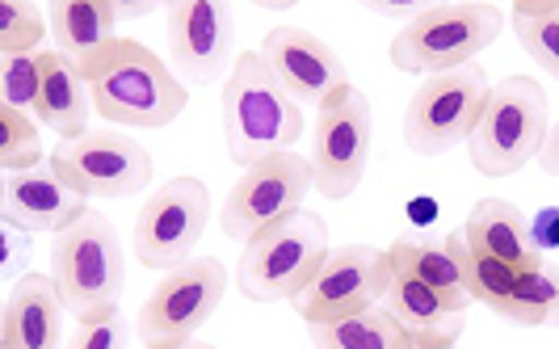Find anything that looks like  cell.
<instances>
[{
    "mask_svg": "<svg viewBox=\"0 0 559 349\" xmlns=\"http://www.w3.org/2000/svg\"><path fill=\"white\" fill-rule=\"evenodd\" d=\"M224 147L231 165H252L270 152H286L304 140V106L274 81L261 51L231 59L219 97Z\"/></svg>",
    "mask_w": 559,
    "mask_h": 349,
    "instance_id": "6da1fadb",
    "label": "cell"
},
{
    "mask_svg": "<svg viewBox=\"0 0 559 349\" xmlns=\"http://www.w3.org/2000/svg\"><path fill=\"white\" fill-rule=\"evenodd\" d=\"M88 93L97 115L131 131L168 127L190 106V88L173 76V68L131 38H118L110 59L88 76Z\"/></svg>",
    "mask_w": 559,
    "mask_h": 349,
    "instance_id": "7a4b0ae2",
    "label": "cell"
},
{
    "mask_svg": "<svg viewBox=\"0 0 559 349\" xmlns=\"http://www.w3.org/2000/svg\"><path fill=\"white\" fill-rule=\"evenodd\" d=\"M329 257V224L295 206L261 232H252L236 262V287L252 303H290L308 287V278Z\"/></svg>",
    "mask_w": 559,
    "mask_h": 349,
    "instance_id": "3957f363",
    "label": "cell"
},
{
    "mask_svg": "<svg viewBox=\"0 0 559 349\" xmlns=\"http://www.w3.org/2000/svg\"><path fill=\"white\" fill-rule=\"evenodd\" d=\"M551 131L547 93L534 76H509L488 85L472 135L463 140L467 156L484 177H513L534 160L543 135Z\"/></svg>",
    "mask_w": 559,
    "mask_h": 349,
    "instance_id": "277c9868",
    "label": "cell"
},
{
    "mask_svg": "<svg viewBox=\"0 0 559 349\" xmlns=\"http://www.w3.org/2000/svg\"><path fill=\"white\" fill-rule=\"evenodd\" d=\"M51 278L63 294V312H72L76 321L102 308H118L127 291V253L106 215L84 210L81 219L56 232Z\"/></svg>",
    "mask_w": 559,
    "mask_h": 349,
    "instance_id": "5b68a950",
    "label": "cell"
},
{
    "mask_svg": "<svg viewBox=\"0 0 559 349\" xmlns=\"http://www.w3.org/2000/svg\"><path fill=\"white\" fill-rule=\"evenodd\" d=\"M501 9L488 0H442L408 17V26L392 38V63L400 72H442L454 63H467L488 51L501 38Z\"/></svg>",
    "mask_w": 559,
    "mask_h": 349,
    "instance_id": "8992f818",
    "label": "cell"
},
{
    "mask_svg": "<svg viewBox=\"0 0 559 349\" xmlns=\"http://www.w3.org/2000/svg\"><path fill=\"white\" fill-rule=\"evenodd\" d=\"M488 72L476 59L429 72L404 110V147L413 156H447L472 135L479 106L488 97Z\"/></svg>",
    "mask_w": 559,
    "mask_h": 349,
    "instance_id": "52a82bcc",
    "label": "cell"
},
{
    "mask_svg": "<svg viewBox=\"0 0 559 349\" xmlns=\"http://www.w3.org/2000/svg\"><path fill=\"white\" fill-rule=\"evenodd\" d=\"M370 140H374L370 97L349 81L333 101L320 106L316 118V140L308 156L311 190H320L329 203L354 198L370 165Z\"/></svg>",
    "mask_w": 559,
    "mask_h": 349,
    "instance_id": "ba28073f",
    "label": "cell"
},
{
    "mask_svg": "<svg viewBox=\"0 0 559 349\" xmlns=\"http://www.w3.org/2000/svg\"><path fill=\"white\" fill-rule=\"evenodd\" d=\"M227 294V269L215 257H186L165 269L140 308V337L147 346H190Z\"/></svg>",
    "mask_w": 559,
    "mask_h": 349,
    "instance_id": "9c48e42d",
    "label": "cell"
},
{
    "mask_svg": "<svg viewBox=\"0 0 559 349\" xmlns=\"http://www.w3.org/2000/svg\"><path fill=\"white\" fill-rule=\"evenodd\" d=\"M47 169L84 198H131L152 185L156 173L147 147L127 140L122 131H81L72 140H59Z\"/></svg>",
    "mask_w": 559,
    "mask_h": 349,
    "instance_id": "30bf717a",
    "label": "cell"
},
{
    "mask_svg": "<svg viewBox=\"0 0 559 349\" xmlns=\"http://www.w3.org/2000/svg\"><path fill=\"white\" fill-rule=\"evenodd\" d=\"M206 224H211V190L198 177H173L140 210L131 249L147 269L165 274L186 257H194Z\"/></svg>",
    "mask_w": 559,
    "mask_h": 349,
    "instance_id": "8fae6325",
    "label": "cell"
},
{
    "mask_svg": "<svg viewBox=\"0 0 559 349\" xmlns=\"http://www.w3.org/2000/svg\"><path fill=\"white\" fill-rule=\"evenodd\" d=\"M311 194V165L295 152H270L261 160L245 165L240 181L231 185L224 198V236L227 240H249L265 224H274L282 215H290L295 206H304Z\"/></svg>",
    "mask_w": 559,
    "mask_h": 349,
    "instance_id": "7c38bea8",
    "label": "cell"
},
{
    "mask_svg": "<svg viewBox=\"0 0 559 349\" xmlns=\"http://www.w3.org/2000/svg\"><path fill=\"white\" fill-rule=\"evenodd\" d=\"M168 13V68L181 85H219L231 68L236 17L227 0H173Z\"/></svg>",
    "mask_w": 559,
    "mask_h": 349,
    "instance_id": "4fadbf2b",
    "label": "cell"
},
{
    "mask_svg": "<svg viewBox=\"0 0 559 349\" xmlns=\"http://www.w3.org/2000/svg\"><path fill=\"white\" fill-rule=\"evenodd\" d=\"M383 262L388 253L374 244H345L329 253L320 269L308 278V287L295 294V312L308 324H324L336 316H349L358 308H370L383 287Z\"/></svg>",
    "mask_w": 559,
    "mask_h": 349,
    "instance_id": "5bb4252c",
    "label": "cell"
},
{
    "mask_svg": "<svg viewBox=\"0 0 559 349\" xmlns=\"http://www.w3.org/2000/svg\"><path fill=\"white\" fill-rule=\"evenodd\" d=\"M383 287H379V308L392 312L395 324L413 337V349H447L463 337L467 328V308L450 294L433 291L429 282H420L417 274H408L392 257V249H383Z\"/></svg>",
    "mask_w": 559,
    "mask_h": 349,
    "instance_id": "9a60e30c",
    "label": "cell"
},
{
    "mask_svg": "<svg viewBox=\"0 0 559 349\" xmlns=\"http://www.w3.org/2000/svg\"><path fill=\"white\" fill-rule=\"evenodd\" d=\"M261 59L274 72V81L299 106H316L320 110L324 101H333L336 93L349 85V72H345L341 56H336L324 38H316L311 29H299V26L270 29L265 43H261Z\"/></svg>",
    "mask_w": 559,
    "mask_h": 349,
    "instance_id": "2e32d148",
    "label": "cell"
},
{
    "mask_svg": "<svg viewBox=\"0 0 559 349\" xmlns=\"http://www.w3.org/2000/svg\"><path fill=\"white\" fill-rule=\"evenodd\" d=\"M88 210V198L76 194L51 169H13L0 177V219L22 232H63Z\"/></svg>",
    "mask_w": 559,
    "mask_h": 349,
    "instance_id": "e0dca14e",
    "label": "cell"
},
{
    "mask_svg": "<svg viewBox=\"0 0 559 349\" xmlns=\"http://www.w3.org/2000/svg\"><path fill=\"white\" fill-rule=\"evenodd\" d=\"M47 38L56 43L51 51L72 59L88 81L118 47V17L110 0H47Z\"/></svg>",
    "mask_w": 559,
    "mask_h": 349,
    "instance_id": "ac0fdd59",
    "label": "cell"
},
{
    "mask_svg": "<svg viewBox=\"0 0 559 349\" xmlns=\"http://www.w3.org/2000/svg\"><path fill=\"white\" fill-rule=\"evenodd\" d=\"M38 101H34V122L56 131L59 140H72L88 131V110H93V93L88 81L76 72L72 59L59 51H38Z\"/></svg>",
    "mask_w": 559,
    "mask_h": 349,
    "instance_id": "d6986e66",
    "label": "cell"
},
{
    "mask_svg": "<svg viewBox=\"0 0 559 349\" xmlns=\"http://www.w3.org/2000/svg\"><path fill=\"white\" fill-rule=\"evenodd\" d=\"M63 328V294L51 274H22L4 303V346L9 349H47Z\"/></svg>",
    "mask_w": 559,
    "mask_h": 349,
    "instance_id": "ffe728a7",
    "label": "cell"
},
{
    "mask_svg": "<svg viewBox=\"0 0 559 349\" xmlns=\"http://www.w3.org/2000/svg\"><path fill=\"white\" fill-rule=\"evenodd\" d=\"M463 244L476 249L484 257H497V262H509L518 269H534L543 265V253L531 244L526 236V215L504 198H479L463 224Z\"/></svg>",
    "mask_w": 559,
    "mask_h": 349,
    "instance_id": "44dd1931",
    "label": "cell"
},
{
    "mask_svg": "<svg viewBox=\"0 0 559 349\" xmlns=\"http://www.w3.org/2000/svg\"><path fill=\"white\" fill-rule=\"evenodd\" d=\"M308 328L320 349H413V337L379 303L358 308L349 316H336V321L308 324Z\"/></svg>",
    "mask_w": 559,
    "mask_h": 349,
    "instance_id": "7402d4cb",
    "label": "cell"
},
{
    "mask_svg": "<svg viewBox=\"0 0 559 349\" xmlns=\"http://www.w3.org/2000/svg\"><path fill=\"white\" fill-rule=\"evenodd\" d=\"M447 253L454 257V269H459V282H463L467 299H472V303H484V308H497L504 294H509V287L518 282V274H526V269H518V265L497 262V257H484L476 249H467L459 232L447 236Z\"/></svg>",
    "mask_w": 559,
    "mask_h": 349,
    "instance_id": "603a6c76",
    "label": "cell"
},
{
    "mask_svg": "<svg viewBox=\"0 0 559 349\" xmlns=\"http://www.w3.org/2000/svg\"><path fill=\"white\" fill-rule=\"evenodd\" d=\"M556 299H559L556 274H551L547 265H534L526 274H518V282L509 287V294H504L492 312L509 324L538 328V324H547L556 316Z\"/></svg>",
    "mask_w": 559,
    "mask_h": 349,
    "instance_id": "cb8c5ba5",
    "label": "cell"
},
{
    "mask_svg": "<svg viewBox=\"0 0 559 349\" xmlns=\"http://www.w3.org/2000/svg\"><path fill=\"white\" fill-rule=\"evenodd\" d=\"M392 257L408 274H417L420 282H429L433 291L450 294V299H459L463 308H472V299L463 291V282H459V269H454V257L447 253V244H420V240H400L392 244Z\"/></svg>",
    "mask_w": 559,
    "mask_h": 349,
    "instance_id": "d4e9b609",
    "label": "cell"
},
{
    "mask_svg": "<svg viewBox=\"0 0 559 349\" xmlns=\"http://www.w3.org/2000/svg\"><path fill=\"white\" fill-rule=\"evenodd\" d=\"M513 34L522 43V51L543 68V72H559V4H543V9H522L513 4Z\"/></svg>",
    "mask_w": 559,
    "mask_h": 349,
    "instance_id": "484cf974",
    "label": "cell"
},
{
    "mask_svg": "<svg viewBox=\"0 0 559 349\" xmlns=\"http://www.w3.org/2000/svg\"><path fill=\"white\" fill-rule=\"evenodd\" d=\"M43 160V144H38V122L13 106L0 101V173L13 169H34Z\"/></svg>",
    "mask_w": 559,
    "mask_h": 349,
    "instance_id": "4316f807",
    "label": "cell"
},
{
    "mask_svg": "<svg viewBox=\"0 0 559 349\" xmlns=\"http://www.w3.org/2000/svg\"><path fill=\"white\" fill-rule=\"evenodd\" d=\"M47 38V17L34 0H0V56L34 51Z\"/></svg>",
    "mask_w": 559,
    "mask_h": 349,
    "instance_id": "83f0119b",
    "label": "cell"
},
{
    "mask_svg": "<svg viewBox=\"0 0 559 349\" xmlns=\"http://www.w3.org/2000/svg\"><path fill=\"white\" fill-rule=\"evenodd\" d=\"M0 101L34 118V101H38V59H34V51L0 56Z\"/></svg>",
    "mask_w": 559,
    "mask_h": 349,
    "instance_id": "f1b7e54d",
    "label": "cell"
},
{
    "mask_svg": "<svg viewBox=\"0 0 559 349\" xmlns=\"http://www.w3.org/2000/svg\"><path fill=\"white\" fill-rule=\"evenodd\" d=\"M29 257H34V240L29 232L13 228L9 219H0V282H13L29 269Z\"/></svg>",
    "mask_w": 559,
    "mask_h": 349,
    "instance_id": "f546056e",
    "label": "cell"
},
{
    "mask_svg": "<svg viewBox=\"0 0 559 349\" xmlns=\"http://www.w3.org/2000/svg\"><path fill=\"white\" fill-rule=\"evenodd\" d=\"M76 346H81V349L122 346V321H118V308H102V312H88V316H81Z\"/></svg>",
    "mask_w": 559,
    "mask_h": 349,
    "instance_id": "4dcf8cb0",
    "label": "cell"
},
{
    "mask_svg": "<svg viewBox=\"0 0 559 349\" xmlns=\"http://www.w3.org/2000/svg\"><path fill=\"white\" fill-rule=\"evenodd\" d=\"M526 236H531V244L538 253H551L559 244L556 236V206H538L534 215H526Z\"/></svg>",
    "mask_w": 559,
    "mask_h": 349,
    "instance_id": "1f68e13d",
    "label": "cell"
},
{
    "mask_svg": "<svg viewBox=\"0 0 559 349\" xmlns=\"http://www.w3.org/2000/svg\"><path fill=\"white\" fill-rule=\"evenodd\" d=\"M358 4L374 17H417V13L442 4V0H358Z\"/></svg>",
    "mask_w": 559,
    "mask_h": 349,
    "instance_id": "d6a6232c",
    "label": "cell"
},
{
    "mask_svg": "<svg viewBox=\"0 0 559 349\" xmlns=\"http://www.w3.org/2000/svg\"><path fill=\"white\" fill-rule=\"evenodd\" d=\"M168 4H173V0H110L118 22H140V17H152V13H160Z\"/></svg>",
    "mask_w": 559,
    "mask_h": 349,
    "instance_id": "836d02e7",
    "label": "cell"
},
{
    "mask_svg": "<svg viewBox=\"0 0 559 349\" xmlns=\"http://www.w3.org/2000/svg\"><path fill=\"white\" fill-rule=\"evenodd\" d=\"M556 131H547V135H543V144H538V152H534V160H538V165H543V173L547 177H556L559 173V160H556Z\"/></svg>",
    "mask_w": 559,
    "mask_h": 349,
    "instance_id": "e575fe53",
    "label": "cell"
},
{
    "mask_svg": "<svg viewBox=\"0 0 559 349\" xmlns=\"http://www.w3.org/2000/svg\"><path fill=\"white\" fill-rule=\"evenodd\" d=\"M257 9H274V13H282V9H295L299 0H252Z\"/></svg>",
    "mask_w": 559,
    "mask_h": 349,
    "instance_id": "d590c367",
    "label": "cell"
},
{
    "mask_svg": "<svg viewBox=\"0 0 559 349\" xmlns=\"http://www.w3.org/2000/svg\"><path fill=\"white\" fill-rule=\"evenodd\" d=\"M513 4H522V9H543V4H559V0H513Z\"/></svg>",
    "mask_w": 559,
    "mask_h": 349,
    "instance_id": "8d00e7d4",
    "label": "cell"
},
{
    "mask_svg": "<svg viewBox=\"0 0 559 349\" xmlns=\"http://www.w3.org/2000/svg\"><path fill=\"white\" fill-rule=\"evenodd\" d=\"M0 349H9L4 346V303H0Z\"/></svg>",
    "mask_w": 559,
    "mask_h": 349,
    "instance_id": "74e56055",
    "label": "cell"
},
{
    "mask_svg": "<svg viewBox=\"0 0 559 349\" xmlns=\"http://www.w3.org/2000/svg\"><path fill=\"white\" fill-rule=\"evenodd\" d=\"M0 177H4V173H0Z\"/></svg>",
    "mask_w": 559,
    "mask_h": 349,
    "instance_id": "f35d334b",
    "label": "cell"
}]
</instances>
